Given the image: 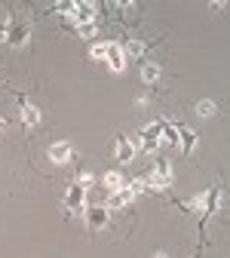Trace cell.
<instances>
[{
	"instance_id": "cell-2",
	"label": "cell",
	"mask_w": 230,
	"mask_h": 258,
	"mask_svg": "<svg viewBox=\"0 0 230 258\" xmlns=\"http://www.w3.org/2000/svg\"><path fill=\"white\" fill-rule=\"evenodd\" d=\"M16 99H19L22 123H25L28 129H37V126H40V108H37L34 102H28V95H22V92H16Z\"/></svg>"
},
{
	"instance_id": "cell-1",
	"label": "cell",
	"mask_w": 230,
	"mask_h": 258,
	"mask_svg": "<svg viewBox=\"0 0 230 258\" xmlns=\"http://www.w3.org/2000/svg\"><path fill=\"white\" fill-rule=\"evenodd\" d=\"M218 209H221V187H209V194H203V206H200V237L203 240H206V224Z\"/></svg>"
},
{
	"instance_id": "cell-18",
	"label": "cell",
	"mask_w": 230,
	"mask_h": 258,
	"mask_svg": "<svg viewBox=\"0 0 230 258\" xmlns=\"http://www.w3.org/2000/svg\"><path fill=\"white\" fill-rule=\"evenodd\" d=\"M105 55H108V43H92V46H89V58L105 61Z\"/></svg>"
},
{
	"instance_id": "cell-14",
	"label": "cell",
	"mask_w": 230,
	"mask_h": 258,
	"mask_svg": "<svg viewBox=\"0 0 230 258\" xmlns=\"http://www.w3.org/2000/svg\"><path fill=\"white\" fill-rule=\"evenodd\" d=\"M120 46H123V55H126V61H129V58H132V61H138V58L144 55V49H147L141 40H126V43H120Z\"/></svg>"
},
{
	"instance_id": "cell-17",
	"label": "cell",
	"mask_w": 230,
	"mask_h": 258,
	"mask_svg": "<svg viewBox=\"0 0 230 258\" xmlns=\"http://www.w3.org/2000/svg\"><path fill=\"white\" fill-rule=\"evenodd\" d=\"M160 74H163L160 64H144V68H141V80H144L147 86H154V83L160 80Z\"/></svg>"
},
{
	"instance_id": "cell-5",
	"label": "cell",
	"mask_w": 230,
	"mask_h": 258,
	"mask_svg": "<svg viewBox=\"0 0 230 258\" xmlns=\"http://www.w3.org/2000/svg\"><path fill=\"white\" fill-rule=\"evenodd\" d=\"M83 215H86L89 231H102V228H108V218H111V212H108L105 206H86Z\"/></svg>"
},
{
	"instance_id": "cell-20",
	"label": "cell",
	"mask_w": 230,
	"mask_h": 258,
	"mask_svg": "<svg viewBox=\"0 0 230 258\" xmlns=\"http://www.w3.org/2000/svg\"><path fill=\"white\" fill-rule=\"evenodd\" d=\"M77 184H83V187H89V184H92V172H83V175L77 178Z\"/></svg>"
},
{
	"instance_id": "cell-4",
	"label": "cell",
	"mask_w": 230,
	"mask_h": 258,
	"mask_svg": "<svg viewBox=\"0 0 230 258\" xmlns=\"http://www.w3.org/2000/svg\"><path fill=\"white\" fill-rule=\"evenodd\" d=\"M160 129H163V120L157 123H147L141 133H138V142H141V151H157L160 148Z\"/></svg>"
},
{
	"instance_id": "cell-15",
	"label": "cell",
	"mask_w": 230,
	"mask_h": 258,
	"mask_svg": "<svg viewBox=\"0 0 230 258\" xmlns=\"http://www.w3.org/2000/svg\"><path fill=\"white\" fill-rule=\"evenodd\" d=\"M102 184H105L108 190H120L126 181H123V175H120L117 169H111V172H105V175H102Z\"/></svg>"
},
{
	"instance_id": "cell-12",
	"label": "cell",
	"mask_w": 230,
	"mask_h": 258,
	"mask_svg": "<svg viewBox=\"0 0 230 258\" xmlns=\"http://www.w3.org/2000/svg\"><path fill=\"white\" fill-rule=\"evenodd\" d=\"M114 157L120 160V163H126V160H132V157H135L132 145H129V136H117V148H114Z\"/></svg>"
},
{
	"instance_id": "cell-13",
	"label": "cell",
	"mask_w": 230,
	"mask_h": 258,
	"mask_svg": "<svg viewBox=\"0 0 230 258\" xmlns=\"http://www.w3.org/2000/svg\"><path fill=\"white\" fill-rule=\"evenodd\" d=\"M181 139H178V126L175 123H166V120H163V129H160V145H178Z\"/></svg>"
},
{
	"instance_id": "cell-19",
	"label": "cell",
	"mask_w": 230,
	"mask_h": 258,
	"mask_svg": "<svg viewBox=\"0 0 230 258\" xmlns=\"http://www.w3.org/2000/svg\"><path fill=\"white\" fill-rule=\"evenodd\" d=\"M95 31H98L95 22H89V25H77V34H80L83 40H92V37H95Z\"/></svg>"
},
{
	"instance_id": "cell-10",
	"label": "cell",
	"mask_w": 230,
	"mask_h": 258,
	"mask_svg": "<svg viewBox=\"0 0 230 258\" xmlns=\"http://www.w3.org/2000/svg\"><path fill=\"white\" fill-rule=\"evenodd\" d=\"M178 126V145H181V151L184 154H193V148H196V133H193V129H187V126H181V123H175Z\"/></svg>"
},
{
	"instance_id": "cell-6",
	"label": "cell",
	"mask_w": 230,
	"mask_h": 258,
	"mask_svg": "<svg viewBox=\"0 0 230 258\" xmlns=\"http://www.w3.org/2000/svg\"><path fill=\"white\" fill-rule=\"evenodd\" d=\"M64 206H68L71 212H83V209H86V187L74 181V184L68 187V194H64Z\"/></svg>"
},
{
	"instance_id": "cell-9",
	"label": "cell",
	"mask_w": 230,
	"mask_h": 258,
	"mask_svg": "<svg viewBox=\"0 0 230 258\" xmlns=\"http://www.w3.org/2000/svg\"><path fill=\"white\" fill-rule=\"evenodd\" d=\"M105 61L111 64V71H117V74L129 64L126 55H123V46H120V43H108V55H105Z\"/></svg>"
},
{
	"instance_id": "cell-22",
	"label": "cell",
	"mask_w": 230,
	"mask_h": 258,
	"mask_svg": "<svg viewBox=\"0 0 230 258\" xmlns=\"http://www.w3.org/2000/svg\"><path fill=\"white\" fill-rule=\"evenodd\" d=\"M154 258H166V255H163V252H157V255H154Z\"/></svg>"
},
{
	"instance_id": "cell-21",
	"label": "cell",
	"mask_w": 230,
	"mask_h": 258,
	"mask_svg": "<svg viewBox=\"0 0 230 258\" xmlns=\"http://www.w3.org/2000/svg\"><path fill=\"white\" fill-rule=\"evenodd\" d=\"M7 126H10V123H7L4 117H0V133H4V129H7Z\"/></svg>"
},
{
	"instance_id": "cell-7",
	"label": "cell",
	"mask_w": 230,
	"mask_h": 258,
	"mask_svg": "<svg viewBox=\"0 0 230 258\" xmlns=\"http://www.w3.org/2000/svg\"><path fill=\"white\" fill-rule=\"evenodd\" d=\"M46 154H49L52 163L64 166V163H71V157H74V145H71V142H55V145H49Z\"/></svg>"
},
{
	"instance_id": "cell-16",
	"label": "cell",
	"mask_w": 230,
	"mask_h": 258,
	"mask_svg": "<svg viewBox=\"0 0 230 258\" xmlns=\"http://www.w3.org/2000/svg\"><path fill=\"white\" fill-rule=\"evenodd\" d=\"M196 114H200V117H218V105L212 99H200V102H196Z\"/></svg>"
},
{
	"instance_id": "cell-11",
	"label": "cell",
	"mask_w": 230,
	"mask_h": 258,
	"mask_svg": "<svg viewBox=\"0 0 230 258\" xmlns=\"http://www.w3.org/2000/svg\"><path fill=\"white\" fill-rule=\"evenodd\" d=\"M154 175L163 181V184H172V163H169V160L166 157H157V166H154Z\"/></svg>"
},
{
	"instance_id": "cell-8",
	"label": "cell",
	"mask_w": 230,
	"mask_h": 258,
	"mask_svg": "<svg viewBox=\"0 0 230 258\" xmlns=\"http://www.w3.org/2000/svg\"><path fill=\"white\" fill-rule=\"evenodd\" d=\"M74 25H89V22H95V4H89V0H83V4H74V10H71V16H68Z\"/></svg>"
},
{
	"instance_id": "cell-3",
	"label": "cell",
	"mask_w": 230,
	"mask_h": 258,
	"mask_svg": "<svg viewBox=\"0 0 230 258\" xmlns=\"http://www.w3.org/2000/svg\"><path fill=\"white\" fill-rule=\"evenodd\" d=\"M7 43L10 46H25L31 40V25L28 22H7Z\"/></svg>"
}]
</instances>
